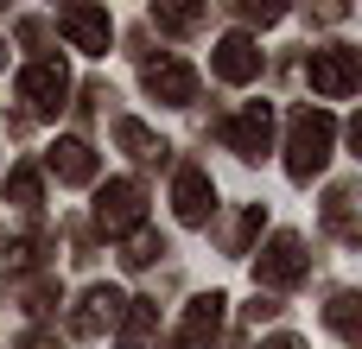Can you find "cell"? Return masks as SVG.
Here are the masks:
<instances>
[{"label": "cell", "instance_id": "15", "mask_svg": "<svg viewBox=\"0 0 362 349\" xmlns=\"http://www.w3.org/2000/svg\"><path fill=\"white\" fill-rule=\"evenodd\" d=\"M115 146H121V153H134V159H165V140H159L146 121H134V114H127V121H115Z\"/></svg>", "mask_w": 362, "mask_h": 349}, {"label": "cell", "instance_id": "12", "mask_svg": "<svg viewBox=\"0 0 362 349\" xmlns=\"http://www.w3.org/2000/svg\"><path fill=\"white\" fill-rule=\"evenodd\" d=\"M210 70H216L223 83H255V76H261V45H255L248 32H229V38L216 45Z\"/></svg>", "mask_w": 362, "mask_h": 349}, {"label": "cell", "instance_id": "9", "mask_svg": "<svg viewBox=\"0 0 362 349\" xmlns=\"http://www.w3.org/2000/svg\"><path fill=\"white\" fill-rule=\"evenodd\" d=\"M57 32H64L76 51H89V57H102V51L115 45V19H108L102 6H64V13H57Z\"/></svg>", "mask_w": 362, "mask_h": 349}, {"label": "cell", "instance_id": "2", "mask_svg": "<svg viewBox=\"0 0 362 349\" xmlns=\"http://www.w3.org/2000/svg\"><path fill=\"white\" fill-rule=\"evenodd\" d=\"M305 83H312L325 102H350V95L362 89V51H350V45L312 51V57H305Z\"/></svg>", "mask_w": 362, "mask_h": 349}, {"label": "cell", "instance_id": "11", "mask_svg": "<svg viewBox=\"0 0 362 349\" xmlns=\"http://www.w3.org/2000/svg\"><path fill=\"white\" fill-rule=\"evenodd\" d=\"M172 210H178V223H210V210H216V184H210V172L204 165H178V178H172Z\"/></svg>", "mask_w": 362, "mask_h": 349}, {"label": "cell", "instance_id": "14", "mask_svg": "<svg viewBox=\"0 0 362 349\" xmlns=\"http://www.w3.org/2000/svg\"><path fill=\"white\" fill-rule=\"evenodd\" d=\"M325 229H331L337 242H362V229H356V184H331V197H325Z\"/></svg>", "mask_w": 362, "mask_h": 349}, {"label": "cell", "instance_id": "20", "mask_svg": "<svg viewBox=\"0 0 362 349\" xmlns=\"http://www.w3.org/2000/svg\"><path fill=\"white\" fill-rule=\"evenodd\" d=\"M165 254V242L153 235V229H134V242H127V267H153Z\"/></svg>", "mask_w": 362, "mask_h": 349}, {"label": "cell", "instance_id": "19", "mask_svg": "<svg viewBox=\"0 0 362 349\" xmlns=\"http://www.w3.org/2000/svg\"><path fill=\"white\" fill-rule=\"evenodd\" d=\"M261 223H267V210H261V203H248V210L235 216V229H229V254H242V248L261 235Z\"/></svg>", "mask_w": 362, "mask_h": 349}, {"label": "cell", "instance_id": "6", "mask_svg": "<svg viewBox=\"0 0 362 349\" xmlns=\"http://www.w3.org/2000/svg\"><path fill=\"white\" fill-rule=\"evenodd\" d=\"M305 267H312L305 242H299V235H274V242L261 248V261H255V280H261V286H299Z\"/></svg>", "mask_w": 362, "mask_h": 349}, {"label": "cell", "instance_id": "23", "mask_svg": "<svg viewBox=\"0 0 362 349\" xmlns=\"http://www.w3.org/2000/svg\"><path fill=\"white\" fill-rule=\"evenodd\" d=\"M261 349H305V343H299V337H267Z\"/></svg>", "mask_w": 362, "mask_h": 349}, {"label": "cell", "instance_id": "8", "mask_svg": "<svg viewBox=\"0 0 362 349\" xmlns=\"http://www.w3.org/2000/svg\"><path fill=\"white\" fill-rule=\"evenodd\" d=\"M121 312H127V299L115 292V286H89L83 299H76V312H70V337H102V331H115L121 324Z\"/></svg>", "mask_w": 362, "mask_h": 349}, {"label": "cell", "instance_id": "7", "mask_svg": "<svg viewBox=\"0 0 362 349\" xmlns=\"http://www.w3.org/2000/svg\"><path fill=\"white\" fill-rule=\"evenodd\" d=\"M146 95L153 102H165V108H191L197 102V70L185 64V57H159V64H146Z\"/></svg>", "mask_w": 362, "mask_h": 349}, {"label": "cell", "instance_id": "22", "mask_svg": "<svg viewBox=\"0 0 362 349\" xmlns=\"http://www.w3.org/2000/svg\"><path fill=\"white\" fill-rule=\"evenodd\" d=\"M19 349H57V337H51V331H25V337H19Z\"/></svg>", "mask_w": 362, "mask_h": 349}, {"label": "cell", "instance_id": "16", "mask_svg": "<svg viewBox=\"0 0 362 349\" xmlns=\"http://www.w3.org/2000/svg\"><path fill=\"white\" fill-rule=\"evenodd\" d=\"M325 324H331L344 343L356 349V343H362V299H356V292H337V299L325 305Z\"/></svg>", "mask_w": 362, "mask_h": 349}, {"label": "cell", "instance_id": "17", "mask_svg": "<svg viewBox=\"0 0 362 349\" xmlns=\"http://www.w3.org/2000/svg\"><path fill=\"white\" fill-rule=\"evenodd\" d=\"M6 197H13L19 210H38V203H45V178H38V165H13V178H6Z\"/></svg>", "mask_w": 362, "mask_h": 349}, {"label": "cell", "instance_id": "13", "mask_svg": "<svg viewBox=\"0 0 362 349\" xmlns=\"http://www.w3.org/2000/svg\"><path fill=\"white\" fill-rule=\"evenodd\" d=\"M45 165H51L64 184H95V153H89V140H57V146L45 153Z\"/></svg>", "mask_w": 362, "mask_h": 349}, {"label": "cell", "instance_id": "18", "mask_svg": "<svg viewBox=\"0 0 362 349\" xmlns=\"http://www.w3.org/2000/svg\"><path fill=\"white\" fill-rule=\"evenodd\" d=\"M153 25L159 32H197L204 25V6H153Z\"/></svg>", "mask_w": 362, "mask_h": 349}, {"label": "cell", "instance_id": "3", "mask_svg": "<svg viewBox=\"0 0 362 349\" xmlns=\"http://www.w3.org/2000/svg\"><path fill=\"white\" fill-rule=\"evenodd\" d=\"M95 229H102V235H134V229H146V191H140L134 178H108V184L95 191Z\"/></svg>", "mask_w": 362, "mask_h": 349}, {"label": "cell", "instance_id": "4", "mask_svg": "<svg viewBox=\"0 0 362 349\" xmlns=\"http://www.w3.org/2000/svg\"><path fill=\"white\" fill-rule=\"evenodd\" d=\"M64 95H70V70H64L57 57H38V64L19 70V102H25L32 114H57Z\"/></svg>", "mask_w": 362, "mask_h": 349}, {"label": "cell", "instance_id": "5", "mask_svg": "<svg viewBox=\"0 0 362 349\" xmlns=\"http://www.w3.org/2000/svg\"><path fill=\"white\" fill-rule=\"evenodd\" d=\"M223 292H197L191 305H185V318H178V331H172V343L165 349H210L216 343V331H223Z\"/></svg>", "mask_w": 362, "mask_h": 349}, {"label": "cell", "instance_id": "1", "mask_svg": "<svg viewBox=\"0 0 362 349\" xmlns=\"http://www.w3.org/2000/svg\"><path fill=\"white\" fill-rule=\"evenodd\" d=\"M331 153H337V121H331L325 108H299V114L286 121V172H293L299 184H312V178L331 165Z\"/></svg>", "mask_w": 362, "mask_h": 349}, {"label": "cell", "instance_id": "10", "mask_svg": "<svg viewBox=\"0 0 362 349\" xmlns=\"http://www.w3.org/2000/svg\"><path fill=\"white\" fill-rule=\"evenodd\" d=\"M223 140H229L242 159H267V146H274V108H267V102H242V114L223 127Z\"/></svg>", "mask_w": 362, "mask_h": 349}, {"label": "cell", "instance_id": "21", "mask_svg": "<svg viewBox=\"0 0 362 349\" xmlns=\"http://www.w3.org/2000/svg\"><path fill=\"white\" fill-rule=\"evenodd\" d=\"M286 6H261V0H242V19H255V25H274Z\"/></svg>", "mask_w": 362, "mask_h": 349}]
</instances>
